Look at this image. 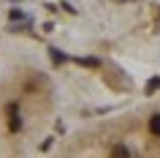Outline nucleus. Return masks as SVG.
<instances>
[{
  "label": "nucleus",
  "instance_id": "nucleus-1",
  "mask_svg": "<svg viewBox=\"0 0 160 158\" xmlns=\"http://www.w3.org/2000/svg\"><path fill=\"white\" fill-rule=\"evenodd\" d=\"M147 128H149L152 136H160V115H152L149 123H147Z\"/></svg>",
  "mask_w": 160,
  "mask_h": 158
}]
</instances>
